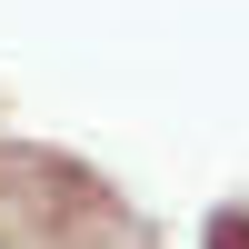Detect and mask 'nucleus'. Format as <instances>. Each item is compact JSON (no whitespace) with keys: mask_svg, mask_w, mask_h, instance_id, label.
<instances>
[{"mask_svg":"<svg viewBox=\"0 0 249 249\" xmlns=\"http://www.w3.org/2000/svg\"><path fill=\"white\" fill-rule=\"evenodd\" d=\"M199 249H249V210H210V230H199Z\"/></svg>","mask_w":249,"mask_h":249,"instance_id":"1","label":"nucleus"}]
</instances>
